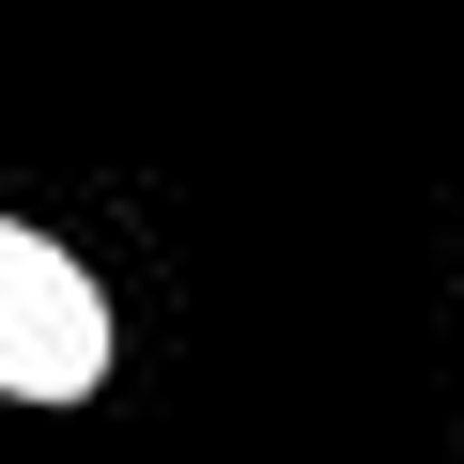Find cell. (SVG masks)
<instances>
[{"instance_id":"obj_1","label":"cell","mask_w":464,"mask_h":464,"mask_svg":"<svg viewBox=\"0 0 464 464\" xmlns=\"http://www.w3.org/2000/svg\"><path fill=\"white\" fill-rule=\"evenodd\" d=\"M109 356H124V310H109V279L63 248L47 217H0V402H93L109 387Z\"/></svg>"}]
</instances>
